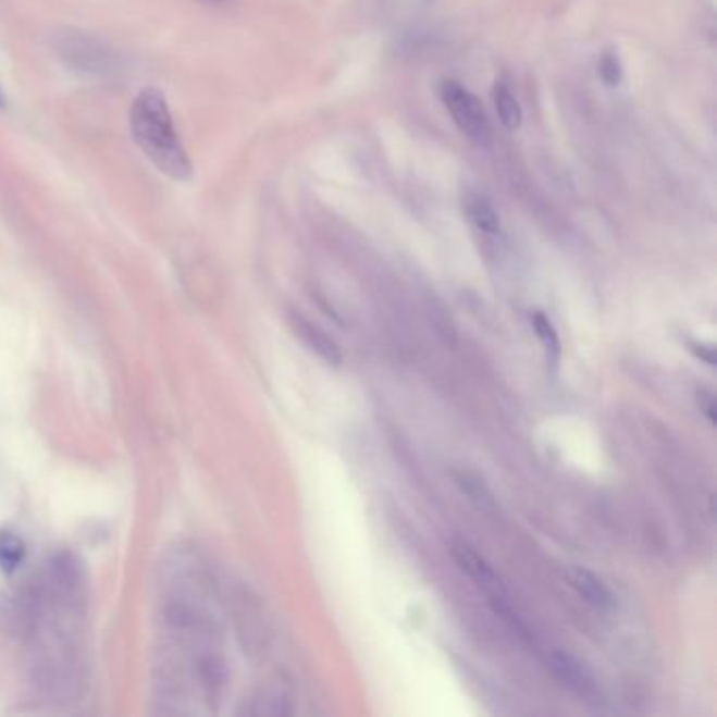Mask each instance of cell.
Instances as JSON below:
<instances>
[{"label": "cell", "instance_id": "cell-14", "mask_svg": "<svg viewBox=\"0 0 717 717\" xmlns=\"http://www.w3.org/2000/svg\"><path fill=\"white\" fill-rule=\"evenodd\" d=\"M599 76L604 85L608 87H619L623 81V63L615 51H606L599 60Z\"/></svg>", "mask_w": 717, "mask_h": 717}, {"label": "cell", "instance_id": "cell-10", "mask_svg": "<svg viewBox=\"0 0 717 717\" xmlns=\"http://www.w3.org/2000/svg\"><path fill=\"white\" fill-rule=\"evenodd\" d=\"M466 215L469 221L484 234H497L500 230V219L497 209L493 207V202L489 198H484L482 194H468L466 198Z\"/></svg>", "mask_w": 717, "mask_h": 717}, {"label": "cell", "instance_id": "cell-17", "mask_svg": "<svg viewBox=\"0 0 717 717\" xmlns=\"http://www.w3.org/2000/svg\"><path fill=\"white\" fill-rule=\"evenodd\" d=\"M4 106V97H2V94H0V108Z\"/></svg>", "mask_w": 717, "mask_h": 717}, {"label": "cell", "instance_id": "cell-7", "mask_svg": "<svg viewBox=\"0 0 717 717\" xmlns=\"http://www.w3.org/2000/svg\"><path fill=\"white\" fill-rule=\"evenodd\" d=\"M568 581L572 590L579 593L588 604H592L597 610H613L617 606V597L606 588L602 579H597L593 572L585 568H572L568 570Z\"/></svg>", "mask_w": 717, "mask_h": 717}, {"label": "cell", "instance_id": "cell-12", "mask_svg": "<svg viewBox=\"0 0 717 717\" xmlns=\"http://www.w3.org/2000/svg\"><path fill=\"white\" fill-rule=\"evenodd\" d=\"M453 478L457 480L459 489L468 495L469 499L473 500L480 509H495L497 500L495 495L489 491V486L484 484V480H480L478 475L469 473V471H453Z\"/></svg>", "mask_w": 717, "mask_h": 717}, {"label": "cell", "instance_id": "cell-4", "mask_svg": "<svg viewBox=\"0 0 717 717\" xmlns=\"http://www.w3.org/2000/svg\"><path fill=\"white\" fill-rule=\"evenodd\" d=\"M440 101L450 114L453 123L473 141L475 146H486L491 141V123L482 101L457 81H444L440 85Z\"/></svg>", "mask_w": 717, "mask_h": 717}, {"label": "cell", "instance_id": "cell-16", "mask_svg": "<svg viewBox=\"0 0 717 717\" xmlns=\"http://www.w3.org/2000/svg\"><path fill=\"white\" fill-rule=\"evenodd\" d=\"M688 345H690V349H692V354H694L696 358L705 360L709 367L716 364V349H714V347H709V345L705 344H696V342H690Z\"/></svg>", "mask_w": 717, "mask_h": 717}, {"label": "cell", "instance_id": "cell-5", "mask_svg": "<svg viewBox=\"0 0 717 717\" xmlns=\"http://www.w3.org/2000/svg\"><path fill=\"white\" fill-rule=\"evenodd\" d=\"M547 663H549L552 673L560 680L564 687L570 688L572 692H577L581 696L597 694V684H595L592 671L577 656L568 655L556 648L547 656Z\"/></svg>", "mask_w": 717, "mask_h": 717}, {"label": "cell", "instance_id": "cell-9", "mask_svg": "<svg viewBox=\"0 0 717 717\" xmlns=\"http://www.w3.org/2000/svg\"><path fill=\"white\" fill-rule=\"evenodd\" d=\"M493 103H495V112L499 116L500 125L505 126L507 131H518L524 121V112L520 106V99L511 91V87L499 81L493 89Z\"/></svg>", "mask_w": 717, "mask_h": 717}, {"label": "cell", "instance_id": "cell-11", "mask_svg": "<svg viewBox=\"0 0 717 717\" xmlns=\"http://www.w3.org/2000/svg\"><path fill=\"white\" fill-rule=\"evenodd\" d=\"M531 324L532 329H534V333H536V337L541 339V344L545 347L547 362H549L552 367H558L561 356V345L554 322H552V320H549V318L543 312H532Z\"/></svg>", "mask_w": 717, "mask_h": 717}, {"label": "cell", "instance_id": "cell-1", "mask_svg": "<svg viewBox=\"0 0 717 717\" xmlns=\"http://www.w3.org/2000/svg\"><path fill=\"white\" fill-rule=\"evenodd\" d=\"M87 610V579L72 554H58L26 597L32 669L40 690L70 701L83 687L81 625Z\"/></svg>", "mask_w": 717, "mask_h": 717}, {"label": "cell", "instance_id": "cell-8", "mask_svg": "<svg viewBox=\"0 0 717 717\" xmlns=\"http://www.w3.org/2000/svg\"><path fill=\"white\" fill-rule=\"evenodd\" d=\"M290 326H293L295 335L304 344L308 345L312 351H316L326 364H331V367H339L342 364V351H339V347H337V344L331 337H326L316 324L308 322L306 318H301L297 313H293L290 316Z\"/></svg>", "mask_w": 717, "mask_h": 717}, {"label": "cell", "instance_id": "cell-3", "mask_svg": "<svg viewBox=\"0 0 717 717\" xmlns=\"http://www.w3.org/2000/svg\"><path fill=\"white\" fill-rule=\"evenodd\" d=\"M55 49L67 67L89 76H108L119 70L116 51L87 32H63L55 40Z\"/></svg>", "mask_w": 717, "mask_h": 717}, {"label": "cell", "instance_id": "cell-2", "mask_svg": "<svg viewBox=\"0 0 717 717\" xmlns=\"http://www.w3.org/2000/svg\"><path fill=\"white\" fill-rule=\"evenodd\" d=\"M128 125L135 144L160 173L177 182H187L191 177V158L180 139L169 101L162 91L152 87L137 95L131 106Z\"/></svg>", "mask_w": 717, "mask_h": 717}, {"label": "cell", "instance_id": "cell-18", "mask_svg": "<svg viewBox=\"0 0 717 717\" xmlns=\"http://www.w3.org/2000/svg\"><path fill=\"white\" fill-rule=\"evenodd\" d=\"M211 2H230V0H211Z\"/></svg>", "mask_w": 717, "mask_h": 717}, {"label": "cell", "instance_id": "cell-13", "mask_svg": "<svg viewBox=\"0 0 717 717\" xmlns=\"http://www.w3.org/2000/svg\"><path fill=\"white\" fill-rule=\"evenodd\" d=\"M22 560H24L22 541L11 532H2L0 534V568L7 572H13Z\"/></svg>", "mask_w": 717, "mask_h": 717}, {"label": "cell", "instance_id": "cell-15", "mask_svg": "<svg viewBox=\"0 0 717 717\" xmlns=\"http://www.w3.org/2000/svg\"><path fill=\"white\" fill-rule=\"evenodd\" d=\"M696 403H699L701 412L707 417V421L714 425L716 423V398H714V394L707 392V390H701L696 394Z\"/></svg>", "mask_w": 717, "mask_h": 717}, {"label": "cell", "instance_id": "cell-6", "mask_svg": "<svg viewBox=\"0 0 717 717\" xmlns=\"http://www.w3.org/2000/svg\"><path fill=\"white\" fill-rule=\"evenodd\" d=\"M450 554H453L455 561L459 564V568L463 572H468L473 581H478V585L484 588L491 597L505 595L503 588H500V581L497 579V574H495V570L486 564V560H482L469 545H466V543H453Z\"/></svg>", "mask_w": 717, "mask_h": 717}]
</instances>
